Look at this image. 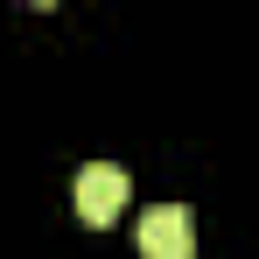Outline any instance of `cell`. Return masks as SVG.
I'll list each match as a JSON object with an SVG mask.
<instances>
[{"instance_id":"6da1fadb","label":"cell","mask_w":259,"mask_h":259,"mask_svg":"<svg viewBox=\"0 0 259 259\" xmlns=\"http://www.w3.org/2000/svg\"><path fill=\"white\" fill-rule=\"evenodd\" d=\"M140 252L147 259H196V217L182 203H154L140 217Z\"/></svg>"},{"instance_id":"7a4b0ae2","label":"cell","mask_w":259,"mask_h":259,"mask_svg":"<svg viewBox=\"0 0 259 259\" xmlns=\"http://www.w3.org/2000/svg\"><path fill=\"white\" fill-rule=\"evenodd\" d=\"M119 210H126V168H112V161L77 168V217L84 224H112Z\"/></svg>"}]
</instances>
